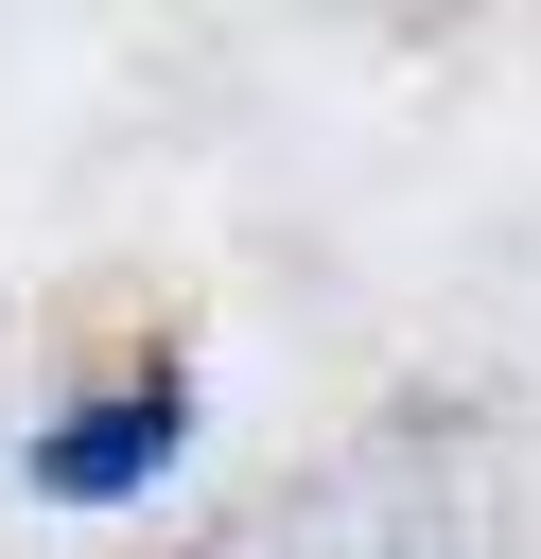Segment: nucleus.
Listing matches in <instances>:
<instances>
[{
  "mask_svg": "<svg viewBox=\"0 0 541 559\" xmlns=\"http://www.w3.org/2000/svg\"><path fill=\"white\" fill-rule=\"evenodd\" d=\"M175 437H192V402H175V384H122V402H87V419L35 454V489H70V507H122L140 472H175Z\"/></svg>",
  "mask_w": 541,
  "mask_h": 559,
  "instance_id": "nucleus-1",
  "label": "nucleus"
}]
</instances>
